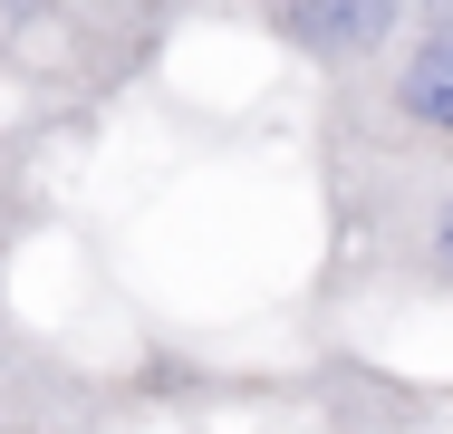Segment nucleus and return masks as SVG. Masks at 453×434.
I'll use <instances>...</instances> for the list:
<instances>
[{"mask_svg": "<svg viewBox=\"0 0 453 434\" xmlns=\"http://www.w3.org/2000/svg\"><path fill=\"white\" fill-rule=\"evenodd\" d=\"M453 165V0H425L415 29L319 97V183L328 203L386 183V174H444Z\"/></svg>", "mask_w": 453, "mask_h": 434, "instance_id": "1", "label": "nucleus"}, {"mask_svg": "<svg viewBox=\"0 0 453 434\" xmlns=\"http://www.w3.org/2000/svg\"><path fill=\"white\" fill-rule=\"evenodd\" d=\"M0 434H126V386H106L88 357L29 329L0 280Z\"/></svg>", "mask_w": 453, "mask_h": 434, "instance_id": "2", "label": "nucleus"}, {"mask_svg": "<svg viewBox=\"0 0 453 434\" xmlns=\"http://www.w3.org/2000/svg\"><path fill=\"white\" fill-rule=\"evenodd\" d=\"M415 10H425V0H242V19L271 39L280 58H299V68L319 78V97L366 78V68L415 29Z\"/></svg>", "mask_w": 453, "mask_h": 434, "instance_id": "3", "label": "nucleus"}]
</instances>
